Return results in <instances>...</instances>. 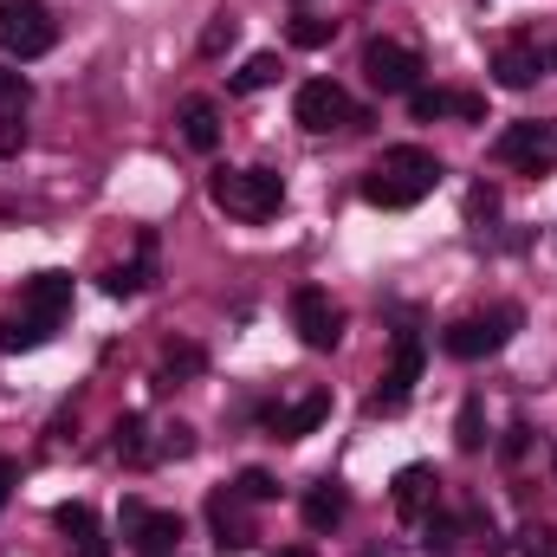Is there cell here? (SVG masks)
Listing matches in <instances>:
<instances>
[{"label":"cell","instance_id":"cell-14","mask_svg":"<svg viewBox=\"0 0 557 557\" xmlns=\"http://www.w3.org/2000/svg\"><path fill=\"white\" fill-rule=\"evenodd\" d=\"M52 525L65 532V545H72V557H111V539L98 532V512H91L85 499H65V506L52 512Z\"/></svg>","mask_w":557,"mask_h":557},{"label":"cell","instance_id":"cell-27","mask_svg":"<svg viewBox=\"0 0 557 557\" xmlns=\"http://www.w3.org/2000/svg\"><path fill=\"white\" fill-rule=\"evenodd\" d=\"M454 441H460L467 454H480V447H486V421H480V396H467V403H460V434H454Z\"/></svg>","mask_w":557,"mask_h":557},{"label":"cell","instance_id":"cell-24","mask_svg":"<svg viewBox=\"0 0 557 557\" xmlns=\"http://www.w3.org/2000/svg\"><path fill=\"white\" fill-rule=\"evenodd\" d=\"M267 85H278V52H253V59L234 72V91H267Z\"/></svg>","mask_w":557,"mask_h":557},{"label":"cell","instance_id":"cell-36","mask_svg":"<svg viewBox=\"0 0 557 557\" xmlns=\"http://www.w3.org/2000/svg\"><path fill=\"white\" fill-rule=\"evenodd\" d=\"M273 557H311V552H305V545H285V552H273Z\"/></svg>","mask_w":557,"mask_h":557},{"label":"cell","instance_id":"cell-1","mask_svg":"<svg viewBox=\"0 0 557 557\" xmlns=\"http://www.w3.org/2000/svg\"><path fill=\"white\" fill-rule=\"evenodd\" d=\"M72 311V273H33L26 292H20V311L0 318V350H39L59 337Z\"/></svg>","mask_w":557,"mask_h":557},{"label":"cell","instance_id":"cell-26","mask_svg":"<svg viewBox=\"0 0 557 557\" xmlns=\"http://www.w3.org/2000/svg\"><path fill=\"white\" fill-rule=\"evenodd\" d=\"M234 493H240L247 506H267V499H278V486H273V473H267V467H247V473L234 480Z\"/></svg>","mask_w":557,"mask_h":557},{"label":"cell","instance_id":"cell-37","mask_svg":"<svg viewBox=\"0 0 557 557\" xmlns=\"http://www.w3.org/2000/svg\"><path fill=\"white\" fill-rule=\"evenodd\" d=\"M545 72H557V46H552V52H545Z\"/></svg>","mask_w":557,"mask_h":557},{"label":"cell","instance_id":"cell-34","mask_svg":"<svg viewBox=\"0 0 557 557\" xmlns=\"http://www.w3.org/2000/svg\"><path fill=\"white\" fill-rule=\"evenodd\" d=\"M460 117H473V124H480V117H486V98H473V91H460Z\"/></svg>","mask_w":557,"mask_h":557},{"label":"cell","instance_id":"cell-29","mask_svg":"<svg viewBox=\"0 0 557 557\" xmlns=\"http://www.w3.org/2000/svg\"><path fill=\"white\" fill-rule=\"evenodd\" d=\"M234 33H240V20H234V13H214V26L201 33V52H221V46H234Z\"/></svg>","mask_w":557,"mask_h":557},{"label":"cell","instance_id":"cell-25","mask_svg":"<svg viewBox=\"0 0 557 557\" xmlns=\"http://www.w3.org/2000/svg\"><path fill=\"white\" fill-rule=\"evenodd\" d=\"M201 363H208V357H201L195 344H169V350H162V376H156V389H169V376H195Z\"/></svg>","mask_w":557,"mask_h":557},{"label":"cell","instance_id":"cell-28","mask_svg":"<svg viewBox=\"0 0 557 557\" xmlns=\"http://www.w3.org/2000/svg\"><path fill=\"white\" fill-rule=\"evenodd\" d=\"M26 98H33V91H26V78L0 65V117H13V111H26Z\"/></svg>","mask_w":557,"mask_h":557},{"label":"cell","instance_id":"cell-21","mask_svg":"<svg viewBox=\"0 0 557 557\" xmlns=\"http://www.w3.org/2000/svg\"><path fill=\"white\" fill-rule=\"evenodd\" d=\"M117 460H131V467H143V460H156V447H149V428H143V416H124L117 421Z\"/></svg>","mask_w":557,"mask_h":557},{"label":"cell","instance_id":"cell-38","mask_svg":"<svg viewBox=\"0 0 557 557\" xmlns=\"http://www.w3.org/2000/svg\"><path fill=\"white\" fill-rule=\"evenodd\" d=\"M298 7H305V0H298Z\"/></svg>","mask_w":557,"mask_h":557},{"label":"cell","instance_id":"cell-16","mask_svg":"<svg viewBox=\"0 0 557 557\" xmlns=\"http://www.w3.org/2000/svg\"><path fill=\"white\" fill-rule=\"evenodd\" d=\"M324 416H331V396H324V389H311V396H298L292 409H273V434H278V441H305Z\"/></svg>","mask_w":557,"mask_h":557},{"label":"cell","instance_id":"cell-15","mask_svg":"<svg viewBox=\"0 0 557 557\" xmlns=\"http://www.w3.org/2000/svg\"><path fill=\"white\" fill-rule=\"evenodd\" d=\"M493 78H499L506 91H532V85L545 78V52H539L532 39H512V46H499V59H493Z\"/></svg>","mask_w":557,"mask_h":557},{"label":"cell","instance_id":"cell-9","mask_svg":"<svg viewBox=\"0 0 557 557\" xmlns=\"http://www.w3.org/2000/svg\"><path fill=\"white\" fill-rule=\"evenodd\" d=\"M363 78L383 91V98H409L421 78V59L409 46H396V39H370L363 46Z\"/></svg>","mask_w":557,"mask_h":557},{"label":"cell","instance_id":"cell-13","mask_svg":"<svg viewBox=\"0 0 557 557\" xmlns=\"http://www.w3.org/2000/svg\"><path fill=\"white\" fill-rule=\"evenodd\" d=\"M208 525H214V545H221V552H247V545H253V519H247V499H240L234 486L208 499Z\"/></svg>","mask_w":557,"mask_h":557},{"label":"cell","instance_id":"cell-8","mask_svg":"<svg viewBox=\"0 0 557 557\" xmlns=\"http://www.w3.org/2000/svg\"><path fill=\"white\" fill-rule=\"evenodd\" d=\"M292 331H298L305 350H331V344L344 337V311L331 305V292L298 285V292H292Z\"/></svg>","mask_w":557,"mask_h":557},{"label":"cell","instance_id":"cell-5","mask_svg":"<svg viewBox=\"0 0 557 557\" xmlns=\"http://www.w3.org/2000/svg\"><path fill=\"white\" fill-rule=\"evenodd\" d=\"M52 39H59V20L46 0H0V52L7 59L26 65V59L52 52Z\"/></svg>","mask_w":557,"mask_h":557},{"label":"cell","instance_id":"cell-33","mask_svg":"<svg viewBox=\"0 0 557 557\" xmlns=\"http://www.w3.org/2000/svg\"><path fill=\"white\" fill-rule=\"evenodd\" d=\"M20 143H26V124H20V111H13V117H0V156H13Z\"/></svg>","mask_w":557,"mask_h":557},{"label":"cell","instance_id":"cell-3","mask_svg":"<svg viewBox=\"0 0 557 557\" xmlns=\"http://www.w3.org/2000/svg\"><path fill=\"white\" fill-rule=\"evenodd\" d=\"M208 195H214V208L234 214V221H267V214L285 208V182H278L273 169H221V175L208 182Z\"/></svg>","mask_w":557,"mask_h":557},{"label":"cell","instance_id":"cell-32","mask_svg":"<svg viewBox=\"0 0 557 557\" xmlns=\"http://www.w3.org/2000/svg\"><path fill=\"white\" fill-rule=\"evenodd\" d=\"M156 454H175V460H182V454H195V434H188V428L175 421V428L162 434V447H156Z\"/></svg>","mask_w":557,"mask_h":557},{"label":"cell","instance_id":"cell-22","mask_svg":"<svg viewBox=\"0 0 557 557\" xmlns=\"http://www.w3.org/2000/svg\"><path fill=\"white\" fill-rule=\"evenodd\" d=\"M421 552L428 557H460V519L428 512V525H421Z\"/></svg>","mask_w":557,"mask_h":557},{"label":"cell","instance_id":"cell-7","mask_svg":"<svg viewBox=\"0 0 557 557\" xmlns=\"http://www.w3.org/2000/svg\"><path fill=\"white\" fill-rule=\"evenodd\" d=\"M493 156L499 162H512V169H525V175H552L557 169V124H512V131H499L493 143Z\"/></svg>","mask_w":557,"mask_h":557},{"label":"cell","instance_id":"cell-2","mask_svg":"<svg viewBox=\"0 0 557 557\" xmlns=\"http://www.w3.org/2000/svg\"><path fill=\"white\" fill-rule=\"evenodd\" d=\"M434 182H441L434 149H421V143H396V149H383L376 169L363 175V201H370V208H416V201L434 195Z\"/></svg>","mask_w":557,"mask_h":557},{"label":"cell","instance_id":"cell-6","mask_svg":"<svg viewBox=\"0 0 557 557\" xmlns=\"http://www.w3.org/2000/svg\"><path fill=\"white\" fill-rule=\"evenodd\" d=\"M292 117H298L311 137H324V131H344V124H357V104H350V91H344L337 78H311V85H298V98H292Z\"/></svg>","mask_w":557,"mask_h":557},{"label":"cell","instance_id":"cell-23","mask_svg":"<svg viewBox=\"0 0 557 557\" xmlns=\"http://www.w3.org/2000/svg\"><path fill=\"white\" fill-rule=\"evenodd\" d=\"M285 39H292V46H305V52H318V46H331V39H337V20H318V13H298V20L285 26Z\"/></svg>","mask_w":557,"mask_h":557},{"label":"cell","instance_id":"cell-10","mask_svg":"<svg viewBox=\"0 0 557 557\" xmlns=\"http://www.w3.org/2000/svg\"><path fill=\"white\" fill-rule=\"evenodd\" d=\"M421 363H428L421 337H416V331H403V337H396V357H389V376H383V389L370 396V409H376V416L409 409V396H416V383H421Z\"/></svg>","mask_w":557,"mask_h":557},{"label":"cell","instance_id":"cell-18","mask_svg":"<svg viewBox=\"0 0 557 557\" xmlns=\"http://www.w3.org/2000/svg\"><path fill=\"white\" fill-rule=\"evenodd\" d=\"M149 278H156V240L143 234V240H137V260H131V267H111V273H104V292H111V298H137Z\"/></svg>","mask_w":557,"mask_h":557},{"label":"cell","instance_id":"cell-17","mask_svg":"<svg viewBox=\"0 0 557 557\" xmlns=\"http://www.w3.org/2000/svg\"><path fill=\"white\" fill-rule=\"evenodd\" d=\"M350 519V493L337 486V480H318L311 493H305V525L311 532H331V525H344Z\"/></svg>","mask_w":557,"mask_h":557},{"label":"cell","instance_id":"cell-11","mask_svg":"<svg viewBox=\"0 0 557 557\" xmlns=\"http://www.w3.org/2000/svg\"><path fill=\"white\" fill-rule=\"evenodd\" d=\"M117 525H124V539H131L143 557H169L182 545V519H175V512H149L143 499H124Z\"/></svg>","mask_w":557,"mask_h":557},{"label":"cell","instance_id":"cell-12","mask_svg":"<svg viewBox=\"0 0 557 557\" xmlns=\"http://www.w3.org/2000/svg\"><path fill=\"white\" fill-rule=\"evenodd\" d=\"M389 499H396V512H403V519H428V512H434V499H441V473H434V467H421V460L396 467Z\"/></svg>","mask_w":557,"mask_h":557},{"label":"cell","instance_id":"cell-4","mask_svg":"<svg viewBox=\"0 0 557 557\" xmlns=\"http://www.w3.org/2000/svg\"><path fill=\"white\" fill-rule=\"evenodd\" d=\"M519 324H525V311H519V305H493V311H473V318H454V324L441 331V350H447V357H460V363H480V357H493V350H506Z\"/></svg>","mask_w":557,"mask_h":557},{"label":"cell","instance_id":"cell-30","mask_svg":"<svg viewBox=\"0 0 557 557\" xmlns=\"http://www.w3.org/2000/svg\"><path fill=\"white\" fill-rule=\"evenodd\" d=\"M467 214H473V221H493V214H499V188H486V182H480V188L467 195Z\"/></svg>","mask_w":557,"mask_h":557},{"label":"cell","instance_id":"cell-35","mask_svg":"<svg viewBox=\"0 0 557 557\" xmlns=\"http://www.w3.org/2000/svg\"><path fill=\"white\" fill-rule=\"evenodd\" d=\"M7 493H13V460L0 454V506H7Z\"/></svg>","mask_w":557,"mask_h":557},{"label":"cell","instance_id":"cell-19","mask_svg":"<svg viewBox=\"0 0 557 557\" xmlns=\"http://www.w3.org/2000/svg\"><path fill=\"white\" fill-rule=\"evenodd\" d=\"M175 124H182V143H188V149H214V143H221V111H214L208 98H188V104L175 111Z\"/></svg>","mask_w":557,"mask_h":557},{"label":"cell","instance_id":"cell-31","mask_svg":"<svg viewBox=\"0 0 557 557\" xmlns=\"http://www.w3.org/2000/svg\"><path fill=\"white\" fill-rule=\"evenodd\" d=\"M519 539H525V557H557V539L545 532V525H525Z\"/></svg>","mask_w":557,"mask_h":557},{"label":"cell","instance_id":"cell-20","mask_svg":"<svg viewBox=\"0 0 557 557\" xmlns=\"http://www.w3.org/2000/svg\"><path fill=\"white\" fill-rule=\"evenodd\" d=\"M409 111H416V124H441V117H460V91H441V85H416V91H409Z\"/></svg>","mask_w":557,"mask_h":557}]
</instances>
